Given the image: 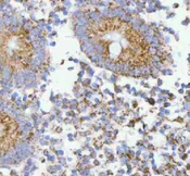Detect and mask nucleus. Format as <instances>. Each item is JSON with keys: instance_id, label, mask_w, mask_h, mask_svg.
Instances as JSON below:
<instances>
[{"instance_id": "f257e3e1", "label": "nucleus", "mask_w": 190, "mask_h": 176, "mask_svg": "<svg viewBox=\"0 0 190 176\" xmlns=\"http://www.w3.org/2000/svg\"><path fill=\"white\" fill-rule=\"evenodd\" d=\"M89 38L101 48L103 57L114 63L141 67L150 63V45L146 37L116 16L91 21L86 27Z\"/></svg>"}, {"instance_id": "7ed1b4c3", "label": "nucleus", "mask_w": 190, "mask_h": 176, "mask_svg": "<svg viewBox=\"0 0 190 176\" xmlns=\"http://www.w3.org/2000/svg\"><path fill=\"white\" fill-rule=\"evenodd\" d=\"M21 130L17 121L7 111L0 109V154H6L17 145Z\"/></svg>"}, {"instance_id": "f03ea898", "label": "nucleus", "mask_w": 190, "mask_h": 176, "mask_svg": "<svg viewBox=\"0 0 190 176\" xmlns=\"http://www.w3.org/2000/svg\"><path fill=\"white\" fill-rule=\"evenodd\" d=\"M34 55L30 33L23 27L9 25L0 30V63L9 71H25L31 66Z\"/></svg>"}]
</instances>
